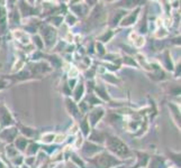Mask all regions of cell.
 Returning a JSON list of instances; mask_svg holds the SVG:
<instances>
[{
	"label": "cell",
	"instance_id": "cell-15",
	"mask_svg": "<svg viewBox=\"0 0 181 168\" xmlns=\"http://www.w3.org/2000/svg\"><path fill=\"white\" fill-rule=\"evenodd\" d=\"M110 36H111V33H109V34H108V35H105L104 36V37H102V40H106V39H109V37Z\"/></svg>",
	"mask_w": 181,
	"mask_h": 168
},
{
	"label": "cell",
	"instance_id": "cell-17",
	"mask_svg": "<svg viewBox=\"0 0 181 168\" xmlns=\"http://www.w3.org/2000/svg\"><path fill=\"white\" fill-rule=\"evenodd\" d=\"M0 168H2V164L1 163H0Z\"/></svg>",
	"mask_w": 181,
	"mask_h": 168
},
{
	"label": "cell",
	"instance_id": "cell-4",
	"mask_svg": "<svg viewBox=\"0 0 181 168\" xmlns=\"http://www.w3.org/2000/svg\"><path fill=\"white\" fill-rule=\"evenodd\" d=\"M44 36H45V39H46V43L50 45L52 42H54V38H55V30L54 29H52L50 27H46L45 28V31L43 33Z\"/></svg>",
	"mask_w": 181,
	"mask_h": 168
},
{
	"label": "cell",
	"instance_id": "cell-12",
	"mask_svg": "<svg viewBox=\"0 0 181 168\" xmlns=\"http://www.w3.org/2000/svg\"><path fill=\"white\" fill-rule=\"evenodd\" d=\"M82 92H83V86H80V89L77 91V100L80 99V97L82 95Z\"/></svg>",
	"mask_w": 181,
	"mask_h": 168
},
{
	"label": "cell",
	"instance_id": "cell-6",
	"mask_svg": "<svg viewBox=\"0 0 181 168\" xmlns=\"http://www.w3.org/2000/svg\"><path fill=\"white\" fill-rule=\"evenodd\" d=\"M15 135H16V130L15 129H9V130H6V131H5V132L1 135V137L8 136V137H9V139H8V140L10 141V140H12V139H14Z\"/></svg>",
	"mask_w": 181,
	"mask_h": 168
},
{
	"label": "cell",
	"instance_id": "cell-3",
	"mask_svg": "<svg viewBox=\"0 0 181 168\" xmlns=\"http://www.w3.org/2000/svg\"><path fill=\"white\" fill-rule=\"evenodd\" d=\"M0 119H1V121H2V123H4L5 125H10L12 122L10 114L8 113V111L5 109V108H1V111H0Z\"/></svg>",
	"mask_w": 181,
	"mask_h": 168
},
{
	"label": "cell",
	"instance_id": "cell-2",
	"mask_svg": "<svg viewBox=\"0 0 181 168\" xmlns=\"http://www.w3.org/2000/svg\"><path fill=\"white\" fill-rule=\"evenodd\" d=\"M94 164L97 166V168H108L110 166H113V165L118 164V161L111 156H109V155L104 154V155L98 156L94 159Z\"/></svg>",
	"mask_w": 181,
	"mask_h": 168
},
{
	"label": "cell",
	"instance_id": "cell-7",
	"mask_svg": "<svg viewBox=\"0 0 181 168\" xmlns=\"http://www.w3.org/2000/svg\"><path fill=\"white\" fill-rule=\"evenodd\" d=\"M101 114H102V111H99V113H98V111H94V113L91 114V121H92V125H94L96 122L98 121V119L101 117Z\"/></svg>",
	"mask_w": 181,
	"mask_h": 168
},
{
	"label": "cell",
	"instance_id": "cell-10",
	"mask_svg": "<svg viewBox=\"0 0 181 168\" xmlns=\"http://www.w3.org/2000/svg\"><path fill=\"white\" fill-rule=\"evenodd\" d=\"M67 103H69V106H70V109L72 110V113L73 114H77V108H75V106L73 104V102H71L70 100H67Z\"/></svg>",
	"mask_w": 181,
	"mask_h": 168
},
{
	"label": "cell",
	"instance_id": "cell-5",
	"mask_svg": "<svg viewBox=\"0 0 181 168\" xmlns=\"http://www.w3.org/2000/svg\"><path fill=\"white\" fill-rule=\"evenodd\" d=\"M26 144H27V141H26V139H24V138H18L17 141H16V146L20 150H24V148L26 147Z\"/></svg>",
	"mask_w": 181,
	"mask_h": 168
},
{
	"label": "cell",
	"instance_id": "cell-1",
	"mask_svg": "<svg viewBox=\"0 0 181 168\" xmlns=\"http://www.w3.org/2000/svg\"><path fill=\"white\" fill-rule=\"evenodd\" d=\"M107 145H108V147H109V149L111 151H114L115 154H117L119 156L126 155V154L128 153V148H127L126 145H124L118 138L110 137L109 139L107 140Z\"/></svg>",
	"mask_w": 181,
	"mask_h": 168
},
{
	"label": "cell",
	"instance_id": "cell-11",
	"mask_svg": "<svg viewBox=\"0 0 181 168\" xmlns=\"http://www.w3.org/2000/svg\"><path fill=\"white\" fill-rule=\"evenodd\" d=\"M81 128L83 129V132H84V135H88V125H87V120H84V121L81 123Z\"/></svg>",
	"mask_w": 181,
	"mask_h": 168
},
{
	"label": "cell",
	"instance_id": "cell-8",
	"mask_svg": "<svg viewBox=\"0 0 181 168\" xmlns=\"http://www.w3.org/2000/svg\"><path fill=\"white\" fill-rule=\"evenodd\" d=\"M94 151V153H96V151H98L99 150V148H97L96 146H92V145H90V144H86L84 145V151Z\"/></svg>",
	"mask_w": 181,
	"mask_h": 168
},
{
	"label": "cell",
	"instance_id": "cell-16",
	"mask_svg": "<svg viewBox=\"0 0 181 168\" xmlns=\"http://www.w3.org/2000/svg\"><path fill=\"white\" fill-rule=\"evenodd\" d=\"M4 85H5V83H4V82H0V89H1V87H2Z\"/></svg>",
	"mask_w": 181,
	"mask_h": 168
},
{
	"label": "cell",
	"instance_id": "cell-9",
	"mask_svg": "<svg viewBox=\"0 0 181 168\" xmlns=\"http://www.w3.org/2000/svg\"><path fill=\"white\" fill-rule=\"evenodd\" d=\"M136 16H137V14H133V15L130 16L128 19L124 20V23H123V25H130V24L134 23V20H135V18H136Z\"/></svg>",
	"mask_w": 181,
	"mask_h": 168
},
{
	"label": "cell",
	"instance_id": "cell-13",
	"mask_svg": "<svg viewBox=\"0 0 181 168\" xmlns=\"http://www.w3.org/2000/svg\"><path fill=\"white\" fill-rule=\"evenodd\" d=\"M96 138H97V135H96V133H94V136H91V139H92V140H98V139H96ZM98 138H99V141H100V142L104 140V137H102L101 135H98Z\"/></svg>",
	"mask_w": 181,
	"mask_h": 168
},
{
	"label": "cell",
	"instance_id": "cell-14",
	"mask_svg": "<svg viewBox=\"0 0 181 168\" xmlns=\"http://www.w3.org/2000/svg\"><path fill=\"white\" fill-rule=\"evenodd\" d=\"M74 18L73 17H71V16H69L67 17V21H69V24H74Z\"/></svg>",
	"mask_w": 181,
	"mask_h": 168
}]
</instances>
